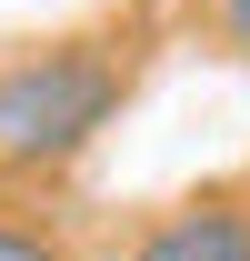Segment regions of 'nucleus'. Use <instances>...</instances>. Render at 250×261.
I'll use <instances>...</instances> for the list:
<instances>
[{"label": "nucleus", "mask_w": 250, "mask_h": 261, "mask_svg": "<svg viewBox=\"0 0 250 261\" xmlns=\"http://www.w3.org/2000/svg\"><path fill=\"white\" fill-rule=\"evenodd\" d=\"M0 261H60V251H50L40 231H10V221H0Z\"/></svg>", "instance_id": "7ed1b4c3"}, {"label": "nucleus", "mask_w": 250, "mask_h": 261, "mask_svg": "<svg viewBox=\"0 0 250 261\" xmlns=\"http://www.w3.org/2000/svg\"><path fill=\"white\" fill-rule=\"evenodd\" d=\"M130 81H140V31H80L50 50H20L0 70V171L80 161L130 100Z\"/></svg>", "instance_id": "f257e3e1"}, {"label": "nucleus", "mask_w": 250, "mask_h": 261, "mask_svg": "<svg viewBox=\"0 0 250 261\" xmlns=\"http://www.w3.org/2000/svg\"><path fill=\"white\" fill-rule=\"evenodd\" d=\"M220 40H230V50L250 61V0H220Z\"/></svg>", "instance_id": "20e7f679"}, {"label": "nucleus", "mask_w": 250, "mask_h": 261, "mask_svg": "<svg viewBox=\"0 0 250 261\" xmlns=\"http://www.w3.org/2000/svg\"><path fill=\"white\" fill-rule=\"evenodd\" d=\"M130 261H250V201H230V191L180 201V211H160L140 231Z\"/></svg>", "instance_id": "f03ea898"}]
</instances>
